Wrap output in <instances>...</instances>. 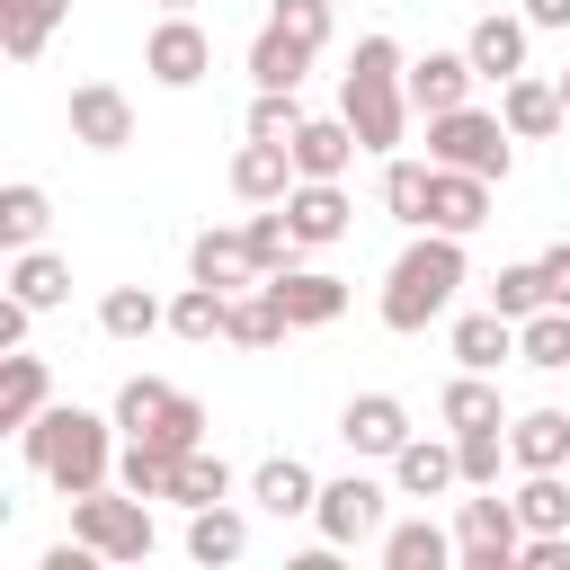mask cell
Here are the masks:
<instances>
[{
    "mask_svg": "<svg viewBox=\"0 0 570 570\" xmlns=\"http://www.w3.org/2000/svg\"><path fill=\"white\" fill-rule=\"evenodd\" d=\"M383 481H365V472H338V481H321V508H312V525H321V543L330 552H356V543H374L383 534Z\"/></svg>",
    "mask_w": 570,
    "mask_h": 570,
    "instance_id": "obj_8",
    "label": "cell"
},
{
    "mask_svg": "<svg viewBox=\"0 0 570 570\" xmlns=\"http://www.w3.org/2000/svg\"><path fill=\"white\" fill-rule=\"evenodd\" d=\"M525 36H534V18L490 9V18H472L463 53H472V71H481V80H517V71H525Z\"/></svg>",
    "mask_w": 570,
    "mask_h": 570,
    "instance_id": "obj_17",
    "label": "cell"
},
{
    "mask_svg": "<svg viewBox=\"0 0 570 570\" xmlns=\"http://www.w3.org/2000/svg\"><path fill=\"white\" fill-rule=\"evenodd\" d=\"M223 312H232V294H223V285H196V276H187V294L169 303V330H178V338H223Z\"/></svg>",
    "mask_w": 570,
    "mask_h": 570,
    "instance_id": "obj_40",
    "label": "cell"
},
{
    "mask_svg": "<svg viewBox=\"0 0 570 570\" xmlns=\"http://www.w3.org/2000/svg\"><path fill=\"white\" fill-rule=\"evenodd\" d=\"M338 436H347V454H374V463H392V454L410 445V410H401L392 392H356V401L338 410Z\"/></svg>",
    "mask_w": 570,
    "mask_h": 570,
    "instance_id": "obj_12",
    "label": "cell"
},
{
    "mask_svg": "<svg viewBox=\"0 0 570 570\" xmlns=\"http://www.w3.org/2000/svg\"><path fill=\"white\" fill-rule=\"evenodd\" d=\"M356 151H365V142H356L347 116H312V125L294 134V178H347Z\"/></svg>",
    "mask_w": 570,
    "mask_h": 570,
    "instance_id": "obj_24",
    "label": "cell"
},
{
    "mask_svg": "<svg viewBox=\"0 0 570 570\" xmlns=\"http://www.w3.org/2000/svg\"><path fill=\"white\" fill-rule=\"evenodd\" d=\"M9 294L36 303V312H53V303L71 294V258H53L45 240H36V249H9Z\"/></svg>",
    "mask_w": 570,
    "mask_h": 570,
    "instance_id": "obj_32",
    "label": "cell"
},
{
    "mask_svg": "<svg viewBox=\"0 0 570 570\" xmlns=\"http://www.w3.org/2000/svg\"><path fill=\"white\" fill-rule=\"evenodd\" d=\"M71 142L125 151V142H134V98H125L116 80H80V89H71Z\"/></svg>",
    "mask_w": 570,
    "mask_h": 570,
    "instance_id": "obj_11",
    "label": "cell"
},
{
    "mask_svg": "<svg viewBox=\"0 0 570 570\" xmlns=\"http://www.w3.org/2000/svg\"><path fill=\"white\" fill-rule=\"evenodd\" d=\"M285 223H294L303 249L347 240V196H338V178H294V187H285Z\"/></svg>",
    "mask_w": 570,
    "mask_h": 570,
    "instance_id": "obj_15",
    "label": "cell"
},
{
    "mask_svg": "<svg viewBox=\"0 0 570 570\" xmlns=\"http://www.w3.org/2000/svg\"><path fill=\"white\" fill-rule=\"evenodd\" d=\"M160 9H196V0H160Z\"/></svg>",
    "mask_w": 570,
    "mask_h": 570,
    "instance_id": "obj_50",
    "label": "cell"
},
{
    "mask_svg": "<svg viewBox=\"0 0 570 570\" xmlns=\"http://www.w3.org/2000/svg\"><path fill=\"white\" fill-rule=\"evenodd\" d=\"M98 330L107 338H151V330H169V303L151 285H107L98 294Z\"/></svg>",
    "mask_w": 570,
    "mask_h": 570,
    "instance_id": "obj_33",
    "label": "cell"
},
{
    "mask_svg": "<svg viewBox=\"0 0 570 570\" xmlns=\"http://www.w3.org/2000/svg\"><path fill=\"white\" fill-rule=\"evenodd\" d=\"M490 303H499L508 321L543 312V303H552V294H543V258H525V267H499V276H490Z\"/></svg>",
    "mask_w": 570,
    "mask_h": 570,
    "instance_id": "obj_44",
    "label": "cell"
},
{
    "mask_svg": "<svg viewBox=\"0 0 570 570\" xmlns=\"http://www.w3.org/2000/svg\"><path fill=\"white\" fill-rule=\"evenodd\" d=\"M517 552H525V517H517V499L481 490V499L454 508V561H463V570H517Z\"/></svg>",
    "mask_w": 570,
    "mask_h": 570,
    "instance_id": "obj_7",
    "label": "cell"
},
{
    "mask_svg": "<svg viewBox=\"0 0 570 570\" xmlns=\"http://www.w3.org/2000/svg\"><path fill=\"white\" fill-rule=\"evenodd\" d=\"M517 365L534 374H570V303H543L517 321Z\"/></svg>",
    "mask_w": 570,
    "mask_h": 570,
    "instance_id": "obj_30",
    "label": "cell"
},
{
    "mask_svg": "<svg viewBox=\"0 0 570 570\" xmlns=\"http://www.w3.org/2000/svg\"><path fill=\"white\" fill-rule=\"evenodd\" d=\"M338 116L356 125V142L365 151H401V134H410V62H401V45L392 36H356V53H347V71H338Z\"/></svg>",
    "mask_w": 570,
    "mask_h": 570,
    "instance_id": "obj_1",
    "label": "cell"
},
{
    "mask_svg": "<svg viewBox=\"0 0 570 570\" xmlns=\"http://www.w3.org/2000/svg\"><path fill=\"white\" fill-rule=\"evenodd\" d=\"M508 499H517L525 534H570V472H525Z\"/></svg>",
    "mask_w": 570,
    "mask_h": 570,
    "instance_id": "obj_36",
    "label": "cell"
},
{
    "mask_svg": "<svg viewBox=\"0 0 570 570\" xmlns=\"http://www.w3.org/2000/svg\"><path fill=\"white\" fill-rule=\"evenodd\" d=\"M214 499H232V463H223L214 445H187V463H178V508H214Z\"/></svg>",
    "mask_w": 570,
    "mask_h": 570,
    "instance_id": "obj_41",
    "label": "cell"
},
{
    "mask_svg": "<svg viewBox=\"0 0 570 570\" xmlns=\"http://www.w3.org/2000/svg\"><path fill=\"white\" fill-rule=\"evenodd\" d=\"M178 445H160V436H125V454H116V481L134 490V499H178Z\"/></svg>",
    "mask_w": 570,
    "mask_h": 570,
    "instance_id": "obj_26",
    "label": "cell"
},
{
    "mask_svg": "<svg viewBox=\"0 0 570 570\" xmlns=\"http://www.w3.org/2000/svg\"><path fill=\"white\" fill-rule=\"evenodd\" d=\"M107 428H116V419L53 401L36 428H18V445H27V463H36L62 499H80V490H107V481H116V436H107Z\"/></svg>",
    "mask_w": 570,
    "mask_h": 570,
    "instance_id": "obj_2",
    "label": "cell"
},
{
    "mask_svg": "<svg viewBox=\"0 0 570 570\" xmlns=\"http://www.w3.org/2000/svg\"><path fill=\"white\" fill-rule=\"evenodd\" d=\"M116 428L125 436H160V445H205V410L178 392V383H160V374H134L125 392H116Z\"/></svg>",
    "mask_w": 570,
    "mask_h": 570,
    "instance_id": "obj_5",
    "label": "cell"
},
{
    "mask_svg": "<svg viewBox=\"0 0 570 570\" xmlns=\"http://www.w3.org/2000/svg\"><path fill=\"white\" fill-rule=\"evenodd\" d=\"M472 53H419L410 62V107L419 116H445V107H472Z\"/></svg>",
    "mask_w": 570,
    "mask_h": 570,
    "instance_id": "obj_21",
    "label": "cell"
},
{
    "mask_svg": "<svg viewBox=\"0 0 570 570\" xmlns=\"http://www.w3.org/2000/svg\"><path fill=\"white\" fill-rule=\"evenodd\" d=\"M45 410H53V374H45V356L9 347V356H0V428H36Z\"/></svg>",
    "mask_w": 570,
    "mask_h": 570,
    "instance_id": "obj_23",
    "label": "cell"
},
{
    "mask_svg": "<svg viewBox=\"0 0 570 570\" xmlns=\"http://www.w3.org/2000/svg\"><path fill=\"white\" fill-rule=\"evenodd\" d=\"M45 223H53V196H45L36 178H9V187H0V249H36Z\"/></svg>",
    "mask_w": 570,
    "mask_h": 570,
    "instance_id": "obj_34",
    "label": "cell"
},
{
    "mask_svg": "<svg viewBox=\"0 0 570 570\" xmlns=\"http://www.w3.org/2000/svg\"><path fill=\"white\" fill-rule=\"evenodd\" d=\"M454 454H463V490H499V463H517V454H508V419L454 428Z\"/></svg>",
    "mask_w": 570,
    "mask_h": 570,
    "instance_id": "obj_38",
    "label": "cell"
},
{
    "mask_svg": "<svg viewBox=\"0 0 570 570\" xmlns=\"http://www.w3.org/2000/svg\"><path fill=\"white\" fill-rule=\"evenodd\" d=\"M436 419H445V428H490V419H499V383L463 365V374L436 392Z\"/></svg>",
    "mask_w": 570,
    "mask_h": 570,
    "instance_id": "obj_39",
    "label": "cell"
},
{
    "mask_svg": "<svg viewBox=\"0 0 570 570\" xmlns=\"http://www.w3.org/2000/svg\"><path fill=\"white\" fill-rule=\"evenodd\" d=\"M27 321H36V303H18V294H9V303H0V356H9V347H27Z\"/></svg>",
    "mask_w": 570,
    "mask_h": 570,
    "instance_id": "obj_47",
    "label": "cell"
},
{
    "mask_svg": "<svg viewBox=\"0 0 570 570\" xmlns=\"http://www.w3.org/2000/svg\"><path fill=\"white\" fill-rule=\"evenodd\" d=\"M561 107H570V71H561Z\"/></svg>",
    "mask_w": 570,
    "mask_h": 570,
    "instance_id": "obj_51",
    "label": "cell"
},
{
    "mask_svg": "<svg viewBox=\"0 0 570 570\" xmlns=\"http://www.w3.org/2000/svg\"><path fill=\"white\" fill-rule=\"evenodd\" d=\"M463 276H472V258H463V232H419L401 258H392V276H383V330H428V321H445V303L463 294Z\"/></svg>",
    "mask_w": 570,
    "mask_h": 570,
    "instance_id": "obj_3",
    "label": "cell"
},
{
    "mask_svg": "<svg viewBox=\"0 0 570 570\" xmlns=\"http://www.w3.org/2000/svg\"><path fill=\"white\" fill-rule=\"evenodd\" d=\"M454 481H463L454 436H410V445L392 454V490H401V499H445Z\"/></svg>",
    "mask_w": 570,
    "mask_h": 570,
    "instance_id": "obj_16",
    "label": "cell"
},
{
    "mask_svg": "<svg viewBox=\"0 0 570 570\" xmlns=\"http://www.w3.org/2000/svg\"><path fill=\"white\" fill-rule=\"evenodd\" d=\"M543 294H552V303H570V240H552V249H543Z\"/></svg>",
    "mask_w": 570,
    "mask_h": 570,
    "instance_id": "obj_48",
    "label": "cell"
},
{
    "mask_svg": "<svg viewBox=\"0 0 570 570\" xmlns=\"http://www.w3.org/2000/svg\"><path fill=\"white\" fill-rule=\"evenodd\" d=\"M445 347H454V365L499 374V365L517 356V321H508L499 303H481V312H463V321H454V338H445Z\"/></svg>",
    "mask_w": 570,
    "mask_h": 570,
    "instance_id": "obj_22",
    "label": "cell"
},
{
    "mask_svg": "<svg viewBox=\"0 0 570 570\" xmlns=\"http://www.w3.org/2000/svg\"><path fill=\"white\" fill-rule=\"evenodd\" d=\"M62 9H71V0H0V45H9V62H36L45 36L62 27Z\"/></svg>",
    "mask_w": 570,
    "mask_h": 570,
    "instance_id": "obj_37",
    "label": "cell"
},
{
    "mask_svg": "<svg viewBox=\"0 0 570 570\" xmlns=\"http://www.w3.org/2000/svg\"><path fill=\"white\" fill-rule=\"evenodd\" d=\"M374 552H383V570H445L454 561V534L436 517H410V525H383Z\"/></svg>",
    "mask_w": 570,
    "mask_h": 570,
    "instance_id": "obj_28",
    "label": "cell"
},
{
    "mask_svg": "<svg viewBox=\"0 0 570 570\" xmlns=\"http://www.w3.org/2000/svg\"><path fill=\"white\" fill-rule=\"evenodd\" d=\"M517 570H570V534H525Z\"/></svg>",
    "mask_w": 570,
    "mask_h": 570,
    "instance_id": "obj_46",
    "label": "cell"
},
{
    "mask_svg": "<svg viewBox=\"0 0 570 570\" xmlns=\"http://www.w3.org/2000/svg\"><path fill=\"white\" fill-rule=\"evenodd\" d=\"M499 116H508V134H517V142H543V134H561V125H570L561 80H534V71L499 80Z\"/></svg>",
    "mask_w": 570,
    "mask_h": 570,
    "instance_id": "obj_14",
    "label": "cell"
},
{
    "mask_svg": "<svg viewBox=\"0 0 570 570\" xmlns=\"http://www.w3.org/2000/svg\"><path fill=\"white\" fill-rule=\"evenodd\" d=\"M71 534L98 543L107 561H142V552H151V508H142L125 481H116V490H80V499H71Z\"/></svg>",
    "mask_w": 570,
    "mask_h": 570,
    "instance_id": "obj_6",
    "label": "cell"
},
{
    "mask_svg": "<svg viewBox=\"0 0 570 570\" xmlns=\"http://www.w3.org/2000/svg\"><path fill=\"white\" fill-rule=\"evenodd\" d=\"M142 71H151L160 89H196V80L214 71V36H205L187 9H169V18L142 36Z\"/></svg>",
    "mask_w": 570,
    "mask_h": 570,
    "instance_id": "obj_9",
    "label": "cell"
},
{
    "mask_svg": "<svg viewBox=\"0 0 570 570\" xmlns=\"http://www.w3.org/2000/svg\"><path fill=\"white\" fill-rule=\"evenodd\" d=\"M508 454H517V472H570V410H517Z\"/></svg>",
    "mask_w": 570,
    "mask_h": 570,
    "instance_id": "obj_20",
    "label": "cell"
},
{
    "mask_svg": "<svg viewBox=\"0 0 570 570\" xmlns=\"http://www.w3.org/2000/svg\"><path fill=\"white\" fill-rule=\"evenodd\" d=\"M428 196H436V160H383V214L392 223H410V232H428Z\"/></svg>",
    "mask_w": 570,
    "mask_h": 570,
    "instance_id": "obj_31",
    "label": "cell"
},
{
    "mask_svg": "<svg viewBox=\"0 0 570 570\" xmlns=\"http://www.w3.org/2000/svg\"><path fill=\"white\" fill-rule=\"evenodd\" d=\"M249 499H258L267 517H312V508H321V472H312L303 454H267V463L249 472Z\"/></svg>",
    "mask_w": 570,
    "mask_h": 570,
    "instance_id": "obj_19",
    "label": "cell"
},
{
    "mask_svg": "<svg viewBox=\"0 0 570 570\" xmlns=\"http://www.w3.org/2000/svg\"><path fill=\"white\" fill-rule=\"evenodd\" d=\"M285 187H294V142H240L232 151V196L240 205H285Z\"/></svg>",
    "mask_w": 570,
    "mask_h": 570,
    "instance_id": "obj_18",
    "label": "cell"
},
{
    "mask_svg": "<svg viewBox=\"0 0 570 570\" xmlns=\"http://www.w3.org/2000/svg\"><path fill=\"white\" fill-rule=\"evenodd\" d=\"M303 125H312V116H303L294 89H258V98H249V134H258V142H294Z\"/></svg>",
    "mask_w": 570,
    "mask_h": 570,
    "instance_id": "obj_42",
    "label": "cell"
},
{
    "mask_svg": "<svg viewBox=\"0 0 570 570\" xmlns=\"http://www.w3.org/2000/svg\"><path fill=\"white\" fill-rule=\"evenodd\" d=\"M267 18H276V27H285V36H303V45H312V53H321V45H330V0H267Z\"/></svg>",
    "mask_w": 570,
    "mask_h": 570,
    "instance_id": "obj_45",
    "label": "cell"
},
{
    "mask_svg": "<svg viewBox=\"0 0 570 570\" xmlns=\"http://www.w3.org/2000/svg\"><path fill=\"white\" fill-rule=\"evenodd\" d=\"M187 552H196L205 570L240 561V552H249V517H240L232 499H214V508H187Z\"/></svg>",
    "mask_w": 570,
    "mask_h": 570,
    "instance_id": "obj_27",
    "label": "cell"
},
{
    "mask_svg": "<svg viewBox=\"0 0 570 570\" xmlns=\"http://www.w3.org/2000/svg\"><path fill=\"white\" fill-rule=\"evenodd\" d=\"M285 330H294V321L276 312V294H267V285H240V294H232V312H223V338H232V347H276Z\"/></svg>",
    "mask_w": 570,
    "mask_h": 570,
    "instance_id": "obj_35",
    "label": "cell"
},
{
    "mask_svg": "<svg viewBox=\"0 0 570 570\" xmlns=\"http://www.w3.org/2000/svg\"><path fill=\"white\" fill-rule=\"evenodd\" d=\"M267 294H276V312H285L294 330H330V321L347 312V276H330V267H276Z\"/></svg>",
    "mask_w": 570,
    "mask_h": 570,
    "instance_id": "obj_10",
    "label": "cell"
},
{
    "mask_svg": "<svg viewBox=\"0 0 570 570\" xmlns=\"http://www.w3.org/2000/svg\"><path fill=\"white\" fill-rule=\"evenodd\" d=\"M187 276H196V285H223V294L267 285V267H258L249 232H196V240H187Z\"/></svg>",
    "mask_w": 570,
    "mask_h": 570,
    "instance_id": "obj_13",
    "label": "cell"
},
{
    "mask_svg": "<svg viewBox=\"0 0 570 570\" xmlns=\"http://www.w3.org/2000/svg\"><path fill=\"white\" fill-rule=\"evenodd\" d=\"M490 223V178H472V169H436V196H428V232H481Z\"/></svg>",
    "mask_w": 570,
    "mask_h": 570,
    "instance_id": "obj_25",
    "label": "cell"
},
{
    "mask_svg": "<svg viewBox=\"0 0 570 570\" xmlns=\"http://www.w3.org/2000/svg\"><path fill=\"white\" fill-rule=\"evenodd\" d=\"M517 134H508V116H481V107H445V116H428V160L436 169H472V178H508V151Z\"/></svg>",
    "mask_w": 570,
    "mask_h": 570,
    "instance_id": "obj_4",
    "label": "cell"
},
{
    "mask_svg": "<svg viewBox=\"0 0 570 570\" xmlns=\"http://www.w3.org/2000/svg\"><path fill=\"white\" fill-rule=\"evenodd\" d=\"M525 18L534 27H570V0H525Z\"/></svg>",
    "mask_w": 570,
    "mask_h": 570,
    "instance_id": "obj_49",
    "label": "cell"
},
{
    "mask_svg": "<svg viewBox=\"0 0 570 570\" xmlns=\"http://www.w3.org/2000/svg\"><path fill=\"white\" fill-rule=\"evenodd\" d=\"M240 232H249V249H258V267H267V276H276V267H294V249H303V240H294V223H285V205H258Z\"/></svg>",
    "mask_w": 570,
    "mask_h": 570,
    "instance_id": "obj_43",
    "label": "cell"
},
{
    "mask_svg": "<svg viewBox=\"0 0 570 570\" xmlns=\"http://www.w3.org/2000/svg\"><path fill=\"white\" fill-rule=\"evenodd\" d=\"M303 71H312V45L267 18V27L249 36V80H258V89H303Z\"/></svg>",
    "mask_w": 570,
    "mask_h": 570,
    "instance_id": "obj_29",
    "label": "cell"
}]
</instances>
